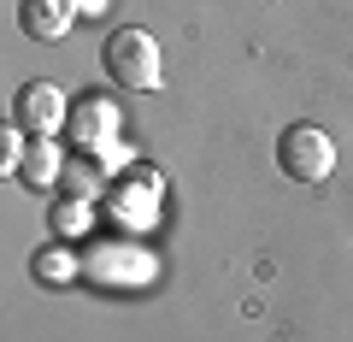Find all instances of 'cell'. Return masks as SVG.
Listing matches in <instances>:
<instances>
[{
  "mask_svg": "<svg viewBox=\"0 0 353 342\" xmlns=\"http://www.w3.org/2000/svg\"><path fill=\"white\" fill-rule=\"evenodd\" d=\"M101 65H106V77H112L118 89H159V77H165L159 41H153L141 24L112 30V36H106V48H101Z\"/></svg>",
  "mask_w": 353,
  "mask_h": 342,
  "instance_id": "1",
  "label": "cell"
},
{
  "mask_svg": "<svg viewBox=\"0 0 353 342\" xmlns=\"http://www.w3.org/2000/svg\"><path fill=\"white\" fill-rule=\"evenodd\" d=\"M277 165L294 183H324L330 171H336V142H330V130H318V124H289L277 136Z\"/></svg>",
  "mask_w": 353,
  "mask_h": 342,
  "instance_id": "2",
  "label": "cell"
},
{
  "mask_svg": "<svg viewBox=\"0 0 353 342\" xmlns=\"http://www.w3.org/2000/svg\"><path fill=\"white\" fill-rule=\"evenodd\" d=\"M159 171H148V165H130V171H112V183H106V207H112V218L124 230H148L153 213H159Z\"/></svg>",
  "mask_w": 353,
  "mask_h": 342,
  "instance_id": "3",
  "label": "cell"
},
{
  "mask_svg": "<svg viewBox=\"0 0 353 342\" xmlns=\"http://www.w3.org/2000/svg\"><path fill=\"white\" fill-rule=\"evenodd\" d=\"M118 124H124V113H118V101L106 89H88L71 101V118H65V136L77 142V148H106V142H118Z\"/></svg>",
  "mask_w": 353,
  "mask_h": 342,
  "instance_id": "4",
  "label": "cell"
},
{
  "mask_svg": "<svg viewBox=\"0 0 353 342\" xmlns=\"http://www.w3.org/2000/svg\"><path fill=\"white\" fill-rule=\"evenodd\" d=\"M65 118H71V101L53 83H24L12 95V124L24 136H53V130H65Z\"/></svg>",
  "mask_w": 353,
  "mask_h": 342,
  "instance_id": "5",
  "label": "cell"
},
{
  "mask_svg": "<svg viewBox=\"0 0 353 342\" xmlns=\"http://www.w3.org/2000/svg\"><path fill=\"white\" fill-rule=\"evenodd\" d=\"M83 266L94 272L101 283H106V278H112V283H148V278H153V260H148V254H141L130 236H112V242H101V248L88 254Z\"/></svg>",
  "mask_w": 353,
  "mask_h": 342,
  "instance_id": "6",
  "label": "cell"
},
{
  "mask_svg": "<svg viewBox=\"0 0 353 342\" xmlns=\"http://www.w3.org/2000/svg\"><path fill=\"white\" fill-rule=\"evenodd\" d=\"M77 12H83L77 0H18V30L30 41H59V36H71Z\"/></svg>",
  "mask_w": 353,
  "mask_h": 342,
  "instance_id": "7",
  "label": "cell"
},
{
  "mask_svg": "<svg viewBox=\"0 0 353 342\" xmlns=\"http://www.w3.org/2000/svg\"><path fill=\"white\" fill-rule=\"evenodd\" d=\"M18 178L30 183V189H53V183L65 178V153L53 136H30L24 142V160H18Z\"/></svg>",
  "mask_w": 353,
  "mask_h": 342,
  "instance_id": "8",
  "label": "cell"
},
{
  "mask_svg": "<svg viewBox=\"0 0 353 342\" xmlns=\"http://www.w3.org/2000/svg\"><path fill=\"white\" fill-rule=\"evenodd\" d=\"M106 171H101V160L94 153H83L77 148V160H65V178H59V195H77V201H94V195H106Z\"/></svg>",
  "mask_w": 353,
  "mask_h": 342,
  "instance_id": "9",
  "label": "cell"
},
{
  "mask_svg": "<svg viewBox=\"0 0 353 342\" xmlns=\"http://www.w3.org/2000/svg\"><path fill=\"white\" fill-rule=\"evenodd\" d=\"M77 272H83V260H77L71 248H41L36 254V278L41 283H71Z\"/></svg>",
  "mask_w": 353,
  "mask_h": 342,
  "instance_id": "10",
  "label": "cell"
},
{
  "mask_svg": "<svg viewBox=\"0 0 353 342\" xmlns=\"http://www.w3.org/2000/svg\"><path fill=\"white\" fill-rule=\"evenodd\" d=\"M48 218H53V230H59V236H83V230H88V201H77V195H59Z\"/></svg>",
  "mask_w": 353,
  "mask_h": 342,
  "instance_id": "11",
  "label": "cell"
},
{
  "mask_svg": "<svg viewBox=\"0 0 353 342\" xmlns=\"http://www.w3.org/2000/svg\"><path fill=\"white\" fill-rule=\"evenodd\" d=\"M77 6H83V12H101V6H106V0H77Z\"/></svg>",
  "mask_w": 353,
  "mask_h": 342,
  "instance_id": "12",
  "label": "cell"
}]
</instances>
